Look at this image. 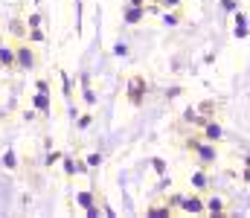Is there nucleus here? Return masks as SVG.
I'll return each instance as SVG.
<instances>
[{"instance_id": "obj_3", "label": "nucleus", "mask_w": 250, "mask_h": 218, "mask_svg": "<svg viewBox=\"0 0 250 218\" xmlns=\"http://www.w3.org/2000/svg\"><path fill=\"white\" fill-rule=\"evenodd\" d=\"M184 207H187V210H201V201H195V198H192V201H187Z\"/></svg>"}, {"instance_id": "obj_1", "label": "nucleus", "mask_w": 250, "mask_h": 218, "mask_svg": "<svg viewBox=\"0 0 250 218\" xmlns=\"http://www.w3.org/2000/svg\"><path fill=\"white\" fill-rule=\"evenodd\" d=\"M143 96H146V79L143 76H131V81H128V99L134 105H140Z\"/></svg>"}, {"instance_id": "obj_4", "label": "nucleus", "mask_w": 250, "mask_h": 218, "mask_svg": "<svg viewBox=\"0 0 250 218\" xmlns=\"http://www.w3.org/2000/svg\"><path fill=\"white\" fill-rule=\"evenodd\" d=\"M0 61H3V64H12V53H9V50H3V56H0Z\"/></svg>"}, {"instance_id": "obj_2", "label": "nucleus", "mask_w": 250, "mask_h": 218, "mask_svg": "<svg viewBox=\"0 0 250 218\" xmlns=\"http://www.w3.org/2000/svg\"><path fill=\"white\" fill-rule=\"evenodd\" d=\"M18 59H21V64H23V67H32V53H29L26 47H21V50H18Z\"/></svg>"}]
</instances>
